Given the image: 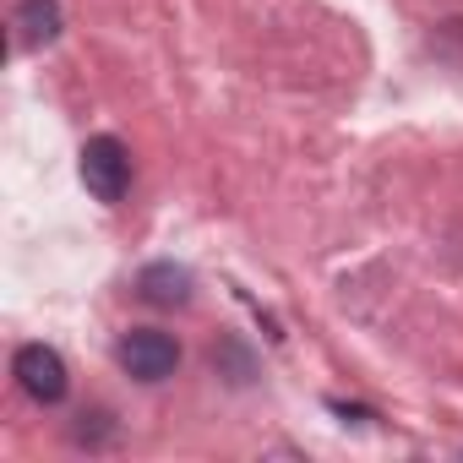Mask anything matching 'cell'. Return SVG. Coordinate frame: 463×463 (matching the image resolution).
Segmentation results:
<instances>
[{"label":"cell","instance_id":"6da1fadb","mask_svg":"<svg viewBox=\"0 0 463 463\" xmlns=\"http://www.w3.org/2000/svg\"><path fill=\"white\" fill-rule=\"evenodd\" d=\"M82 185L99 202H120L131 185V153L120 147V137H88L82 147Z\"/></svg>","mask_w":463,"mask_h":463},{"label":"cell","instance_id":"7a4b0ae2","mask_svg":"<svg viewBox=\"0 0 463 463\" xmlns=\"http://www.w3.org/2000/svg\"><path fill=\"white\" fill-rule=\"evenodd\" d=\"M120 365H126L137 382H164V376H175V365H180V344H175L169 333H158V327H137V333L120 338Z\"/></svg>","mask_w":463,"mask_h":463},{"label":"cell","instance_id":"3957f363","mask_svg":"<svg viewBox=\"0 0 463 463\" xmlns=\"http://www.w3.org/2000/svg\"><path fill=\"white\" fill-rule=\"evenodd\" d=\"M17 382H23V392L28 398H39V403H61L66 398V360L55 354V349H44V344H28V349H17Z\"/></svg>","mask_w":463,"mask_h":463},{"label":"cell","instance_id":"277c9868","mask_svg":"<svg viewBox=\"0 0 463 463\" xmlns=\"http://www.w3.org/2000/svg\"><path fill=\"white\" fill-rule=\"evenodd\" d=\"M137 289H142V300H153V306H185V300H191V273L175 268V262H153Z\"/></svg>","mask_w":463,"mask_h":463},{"label":"cell","instance_id":"5b68a950","mask_svg":"<svg viewBox=\"0 0 463 463\" xmlns=\"http://www.w3.org/2000/svg\"><path fill=\"white\" fill-rule=\"evenodd\" d=\"M17 28H23L28 44H55L61 39V6H55V0H23Z\"/></svg>","mask_w":463,"mask_h":463}]
</instances>
